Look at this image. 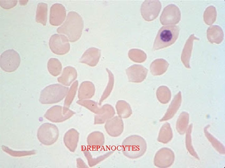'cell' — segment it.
I'll return each mask as SVG.
<instances>
[{"mask_svg": "<svg viewBox=\"0 0 225 168\" xmlns=\"http://www.w3.org/2000/svg\"><path fill=\"white\" fill-rule=\"evenodd\" d=\"M21 57L18 53L13 49L4 51L0 58V66L3 71L8 72L15 71L19 67Z\"/></svg>", "mask_w": 225, "mask_h": 168, "instance_id": "5b68a950", "label": "cell"}, {"mask_svg": "<svg viewBox=\"0 0 225 168\" xmlns=\"http://www.w3.org/2000/svg\"><path fill=\"white\" fill-rule=\"evenodd\" d=\"M68 38L63 34H54L51 36L49 45L51 51L58 55H63L70 50V46Z\"/></svg>", "mask_w": 225, "mask_h": 168, "instance_id": "8992f818", "label": "cell"}, {"mask_svg": "<svg viewBox=\"0 0 225 168\" xmlns=\"http://www.w3.org/2000/svg\"><path fill=\"white\" fill-rule=\"evenodd\" d=\"M181 100L182 95L180 91L174 96L165 115L160 121L167 120L172 117L179 108Z\"/></svg>", "mask_w": 225, "mask_h": 168, "instance_id": "d6986e66", "label": "cell"}, {"mask_svg": "<svg viewBox=\"0 0 225 168\" xmlns=\"http://www.w3.org/2000/svg\"><path fill=\"white\" fill-rule=\"evenodd\" d=\"M55 126L49 123L42 124L39 128L37 136L39 141L44 144L49 145L55 141L57 136V131Z\"/></svg>", "mask_w": 225, "mask_h": 168, "instance_id": "9c48e42d", "label": "cell"}, {"mask_svg": "<svg viewBox=\"0 0 225 168\" xmlns=\"http://www.w3.org/2000/svg\"><path fill=\"white\" fill-rule=\"evenodd\" d=\"M3 150L7 153H8L12 156H27L34 154V151H13L5 146H2Z\"/></svg>", "mask_w": 225, "mask_h": 168, "instance_id": "f546056e", "label": "cell"}, {"mask_svg": "<svg viewBox=\"0 0 225 168\" xmlns=\"http://www.w3.org/2000/svg\"><path fill=\"white\" fill-rule=\"evenodd\" d=\"M156 96L158 100L161 103L165 104L170 100L171 92L167 86H159L156 91Z\"/></svg>", "mask_w": 225, "mask_h": 168, "instance_id": "cb8c5ba5", "label": "cell"}, {"mask_svg": "<svg viewBox=\"0 0 225 168\" xmlns=\"http://www.w3.org/2000/svg\"><path fill=\"white\" fill-rule=\"evenodd\" d=\"M172 138V132L170 124L166 123L161 128L158 140L159 142L166 143L170 141Z\"/></svg>", "mask_w": 225, "mask_h": 168, "instance_id": "603a6c76", "label": "cell"}, {"mask_svg": "<svg viewBox=\"0 0 225 168\" xmlns=\"http://www.w3.org/2000/svg\"><path fill=\"white\" fill-rule=\"evenodd\" d=\"M69 110L66 108H63L61 106H55L48 109L44 115L47 119L51 121H54L55 118H60L62 117L64 118V115L67 114L64 113L68 112Z\"/></svg>", "mask_w": 225, "mask_h": 168, "instance_id": "ffe728a7", "label": "cell"}, {"mask_svg": "<svg viewBox=\"0 0 225 168\" xmlns=\"http://www.w3.org/2000/svg\"><path fill=\"white\" fill-rule=\"evenodd\" d=\"M126 73L129 82L140 83L146 79L148 70L142 65L135 64L128 68Z\"/></svg>", "mask_w": 225, "mask_h": 168, "instance_id": "7c38bea8", "label": "cell"}, {"mask_svg": "<svg viewBox=\"0 0 225 168\" xmlns=\"http://www.w3.org/2000/svg\"><path fill=\"white\" fill-rule=\"evenodd\" d=\"M217 12L216 8L213 6L207 7L205 10L203 14V20L208 25H212L216 21Z\"/></svg>", "mask_w": 225, "mask_h": 168, "instance_id": "4316f807", "label": "cell"}, {"mask_svg": "<svg viewBox=\"0 0 225 168\" xmlns=\"http://www.w3.org/2000/svg\"><path fill=\"white\" fill-rule=\"evenodd\" d=\"M128 56L132 61L138 63L144 62L147 58L146 54L144 51L136 49H130L128 52Z\"/></svg>", "mask_w": 225, "mask_h": 168, "instance_id": "484cf974", "label": "cell"}, {"mask_svg": "<svg viewBox=\"0 0 225 168\" xmlns=\"http://www.w3.org/2000/svg\"><path fill=\"white\" fill-rule=\"evenodd\" d=\"M47 14L48 4L43 2L38 3L36 11V22L43 26H46L47 20Z\"/></svg>", "mask_w": 225, "mask_h": 168, "instance_id": "44dd1931", "label": "cell"}, {"mask_svg": "<svg viewBox=\"0 0 225 168\" xmlns=\"http://www.w3.org/2000/svg\"><path fill=\"white\" fill-rule=\"evenodd\" d=\"M19 4L21 5H26L28 2V0H19Z\"/></svg>", "mask_w": 225, "mask_h": 168, "instance_id": "1f68e13d", "label": "cell"}, {"mask_svg": "<svg viewBox=\"0 0 225 168\" xmlns=\"http://www.w3.org/2000/svg\"><path fill=\"white\" fill-rule=\"evenodd\" d=\"M174 157L173 153L171 149L163 147L159 149L156 153L154 159V164L158 167H167L172 164Z\"/></svg>", "mask_w": 225, "mask_h": 168, "instance_id": "30bf717a", "label": "cell"}, {"mask_svg": "<svg viewBox=\"0 0 225 168\" xmlns=\"http://www.w3.org/2000/svg\"><path fill=\"white\" fill-rule=\"evenodd\" d=\"M101 55V50L95 47H91L85 51L80 58L79 62L93 67L98 64Z\"/></svg>", "mask_w": 225, "mask_h": 168, "instance_id": "4fadbf2b", "label": "cell"}, {"mask_svg": "<svg viewBox=\"0 0 225 168\" xmlns=\"http://www.w3.org/2000/svg\"><path fill=\"white\" fill-rule=\"evenodd\" d=\"M17 3V0H0V5L1 7L4 9H10L16 6Z\"/></svg>", "mask_w": 225, "mask_h": 168, "instance_id": "4dcf8cb0", "label": "cell"}, {"mask_svg": "<svg viewBox=\"0 0 225 168\" xmlns=\"http://www.w3.org/2000/svg\"><path fill=\"white\" fill-rule=\"evenodd\" d=\"M68 90V87L59 84L50 85L41 91L39 101L44 104L58 102L63 99Z\"/></svg>", "mask_w": 225, "mask_h": 168, "instance_id": "277c9868", "label": "cell"}, {"mask_svg": "<svg viewBox=\"0 0 225 168\" xmlns=\"http://www.w3.org/2000/svg\"><path fill=\"white\" fill-rule=\"evenodd\" d=\"M77 75V72L75 68L67 66L63 69L61 76L58 78V81L64 85L69 86L75 79Z\"/></svg>", "mask_w": 225, "mask_h": 168, "instance_id": "e0dca14e", "label": "cell"}, {"mask_svg": "<svg viewBox=\"0 0 225 168\" xmlns=\"http://www.w3.org/2000/svg\"><path fill=\"white\" fill-rule=\"evenodd\" d=\"M66 16V11L62 4L55 3L50 9L49 23L52 26H58L64 22Z\"/></svg>", "mask_w": 225, "mask_h": 168, "instance_id": "8fae6325", "label": "cell"}, {"mask_svg": "<svg viewBox=\"0 0 225 168\" xmlns=\"http://www.w3.org/2000/svg\"><path fill=\"white\" fill-rule=\"evenodd\" d=\"M224 36L223 30L219 26H211L207 30V38L211 44H220L224 39Z\"/></svg>", "mask_w": 225, "mask_h": 168, "instance_id": "2e32d148", "label": "cell"}, {"mask_svg": "<svg viewBox=\"0 0 225 168\" xmlns=\"http://www.w3.org/2000/svg\"><path fill=\"white\" fill-rule=\"evenodd\" d=\"M162 25L167 26L178 24L181 19V12L178 7L174 4L165 7L159 18Z\"/></svg>", "mask_w": 225, "mask_h": 168, "instance_id": "ba28073f", "label": "cell"}, {"mask_svg": "<svg viewBox=\"0 0 225 168\" xmlns=\"http://www.w3.org/2000/svg\"><path fill=\"white\" fill-rule=\"evenodd\" d=\"M122 148L125 156L130 159H137L143 156L146 152L147 144L146 140L141 136L131 135L123 140Z\"/></svg>", "mask_w": 225, "mask_h": 168, "instance_id": "7a4b0ae2", "label": "cell"}, {"mask_svg": "<svg viewBox=\"0 0 225 168\" xmlns=\"http://www.w3.org/2000/svg\"><path fill=\"white\" fill-rule=\"evenodd\" d=\"M116 107L117 113L122 118H127L131 116L132 111L129 104L124 100H119L117 103Z\"/></svg>", "mask_w": 225, "mask_h": 168, "instance_id": "7402d4cb", "label": "cell"}, {"mask_svg": "<svg viewBox=\"0 0 225 168\" xmlns=\"http://www.w3.org/2000/svg\"><path fill=\"white\" fill-rule=\"evenodd\" d=\"M169 66V63L165 59L162 58L156 59L150 65V72L154 76L162 75L166 72Z\"/></svg>", "mask_w": 225, "mask_h": 168, "instance_id": "ac0fdd59", "label": "cell"}, {"mask_svg": "<svg viewBox=\"0 0 225 168\" xmlns=\"http://www.w3.org/2000/svg\"><path fill=\"white\" fill-rule=\"evenodd\" d=\"M161 7V3L159 0H145L141 7V16L146 21H152L158 16Z\"/></svg>", "mask_w": 225, "mask_h": 168, "instance_id": "52a82bcc", "label": "cell"}, {"mask_svg": "<svg viewBox=\"0 0 225 168\" xmlns=\"http://www.w3.org/2000/svg\"><path fill=\"white\" fill-rule=\"evenodd\" d=\"M179 30V27L177 25H169L162 27L154 40L153 50L163 49L173 44L178 37Z\"/></svg>", "mask_w": 225, "mask_h": 168, "instance_id": "3957f363", "label": "cell"}, {"mask_svg": "<svg viewBox=\"0 0 225 168\" xmlns=\"http://www.w3.org/2000/svg\"><path fill=\"white\" fill-rule=\"evenodd\" d=\"M78 91L79 96L82 95L85 97H90L94 93L95 87L92 82H85L81 84Z\"/></svg>", "mask_w": 225, "mask_h": 168, "instance_id": "83f0119b", "label": "cell"}, {"mask_svg": "<svg viewBox=\"0 0 225 168\" xmlns=\"http://www.w3.org/2000/svg\"><path fill=\"white\" fill-rule=\"evenodd\" d=\"M47 68L50 73L54 76H56L60 73L62 69V65L57 58H50L47 63Z\"/></svg>", "mask_w": 225, "mask_h": 168, "instance_id": "d4e9b609", "label": "cell"}, {"mask_svg": "<svg viewBox=\"0 0 225 168\" xmlns=\"http://www.w3.org/2000/svg\"><path fill=\"white\" fill-rule=\"evenodd\" d=\"M84 28V21L82 16L77 12H68L66 19L62 25L58 27L57 32L65 35L72 42L78 41L81 37Z\"/></svg>", "mask_w": 225, "mask_h": 168, "instance_id": "6da1fadb", "label": "cell"}, {"mask_svg": "<svg viewBox=\"0 0 225 168\" xmlns=\"http://www.w3.org/2000/svg\"><path fill=\"white\" fill-rule=\"evenodd\" d=\"M106 70L108 72L109 75V81L105 91L103 93V95L102 96L101 99L102 100L107 98L110 94L113 88L114 84V76L112 72L108 69H106Z\"/></svg>", "mask_w": 225, "mask_h": 168, "instance_id": "f1b7e54d", "label": "cell"}, {"mask_svg": "<svg viewBox=\"0 0 225 168\" xmlns=\"http://www.w3.org/2000/svg\"><path fill=\"white\" fill-rule=\"evenodd\" d=\"M105 127L107 132L110 135L117 137L123 131V122L121 118L116 116L108 120Z\"/></svg>", "mask_w": 225, "mask_h": 168, "instance_id": "5bb4252c", "label": "cell"}, {"mask_svg": "<svg viewBox=\"0 0 225 168\" xmlns=\"http://www.w3.org/2000/svg\"><path fill=\"white\" fill-rule=\"evenodd\" d=\"M195 40H199V39L195 36L194 34H191L187 40L181 54V61L187 68H190V59L191 55L193 41Z\"/></svg>", "mask_w": 225, "mask_h": 168, "instance_id": "9a60e30c", "label": "cell"}]
</instances>
